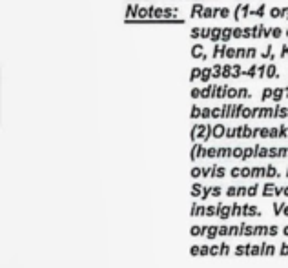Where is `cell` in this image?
Masks as SVG:
<instances>
[{"label": "cell", "instance_id": "6da1fadb", "mask_svg": "<svg viewBox=\"0 0 288 268\" xmlns=\"http://www.w3.org/2000/svg\"><path fill=\"white\" fill-rule=\"evenodd\" d=\"M217 217L221 221H226L232 217V205H225L223 201L217 203Z\"/></svg>", "mask_w": 288, "mask_h": 268}, {"label": "cell", "instance_id": "7a4b0ae2", "mask_svg": "<svg viewBox=\"0 0 288 268\" xmlns=\"http://www.w3.org/2000/svg\"><path fill=\"white\" fill-rule=\"evenodd\" d=\"M275 190H277V186H275L274 182H266V184H263V191H261V195L263 197H275Z\"/></svg>", "mask_w": 288, "mask_h": 268}, {"label": "cell", "instance_id": "3957f363", "mask_svg": "<svg viewBox=\"0 0 288 268\" xmlns=\"http://www.w3.org/2000/svg\"><path fill=\"white\" fill-rule=\"evenodd\" d=\"M204 212H206V206L193 203L192 208H190V216H192V217H202V216H204Z\"/></svg>", "mask_w": 288, "mask_h": 268}, {"label": "cell", "instance_id": "277c9868", "mask_svg": "<svg viewBox=\"0 0 288 268\" xmlns=\"http://www.w3.org/2000/svg\"><path fill=\"white\" fill-rule=\"evenodd\" d=\"M204 228H206V234H204V237H206L208 241H213L215 237H219V226L210 225V226H204Z\"/></svg>", "mask_w": 288, "mask_h": 268}, {"label": "cell", "instance_id": "5b68a950", "mask_svg": "<svg viewBox=\"0 0 288 268\" xmlns=\"http://www.w3.org/2000/svg\"><path fill=\"white\" fill-rule=\"evenodd\" d=\"M204 234H206V228H204V226H192V228H190V235H192V237H204Z\"/></svg>", "mask_w": 288, "mask_h": 268}, {"label": "cell", "instance_id": "8992f818", "mask_svg": "<svg viewBox=\"0 0 288 268\" xmlns=\"http://www.w3.org/2000/svg\"><path fill=\"white\" fill-rule=\"evenodd\" d=\"M261 248H263V254H261V255H268V257H272V255H275V246H274V244L261 243Z\"/></svg>", "mask_w": 288, "mask_h": 268}, {"label": "cell", "instance_id": "52a82bcc", "mask_svg": "<svg viewBox=\"0 0 288 268\" xmlns=\"http://www.w3.org/2000/svg\"><path fill=\"white\" fill-rule=\"evenodd\" d=\"M202 190H204V186H202L201 182H195L192 186V191H190V193H192V197H195V199H201Z\"/></svg>", "mask_w": 288, "mask_h": 268}, {"label": "cell", "instance_id": "ba28073f", "mask_svg": "<svg viewBox=\"0 0 288 268\" xmlns=\"http://www.w3.org/2000/svg\"><path fill=\"white\" fill-rule=\"evenodd\" d=\"M243 226V237H254L255 235V226H250L246 223H241Z\"/></svg>", "mask_w": 288, "mask_h": 268}, {"label": "cell", "instance_id": "9c48e42d", "mask_svg": "<svg viewBox=\"0 0 288 268\" xmlns=\"http://www.w3.org/2000/svg\"><path fill=\"white\" fill-rule=\"evenodd\" d=\"M230 237H243V226L241 225L230 226Z\"/></svg>", "mask_w": 288, "mask_h": 268}, {"label": "cell", "instance_id": "30bf717a", "mask_svg": "<svg viewBox=\"0 0 288 268\" xmlns=\"http://www.w3.org/2000/svg\"><path fill=\"white\" fill-rule=\"evenodd\" d=\"M243 216V206L239 203H232V217H241Z\"/></svg>", "mask_w": 288, "mask_h": 268}, {"label": "cell", "instance_id": "8fae6325", "mask_svg": "<svg viewBox=\"0 0 288 268\" xmlns=\"http://www.w3.org/2000/svg\"><path fill=\"white\" fill-rule=\"evenodd\" d=\"M255 235H261V237H268V226H264V225L255 226ZM255 235H254V237H255Z\"/></svg>", "mask_w": 288, "mask_h": 268}, {"label": "cell", "instance_id": "7c38bea8", "mask_svg": "<svg viewBox=\"0 0 288 268\" xmlns=\"http://www.w3.org/2000/svg\"><path fill=\"white\" fill-rule=\"evenodd\" d=\"M245 217H261L259 208H257V206H252V205H250V206H248V212H246V216H245Z\"/></svg>", "mask_w": 288, "mask_h": 268}, {"label": "cell", "instance_id": "4fadbf2b", "mask_svg": "<svg viewBox=\"0 0 288 268\" xmlns=\"http://www.w3.org/2000/svg\"><path fill=\"white\" fill-rule=\"evenodd\" d=\"M286 203H274V206H272V210H274V216H283V208Z\"/></svg>", "mask_w": 288, "mask_h": 268}, {"label": "cell", "instance_id": "5bb4252c", "mask_svg": "<svg viewBox=\"0 0 288 268\" xmlns=\"http://www.w3.org/2000/svg\"><path fill=\"white\" fill-rule=\"evenodd\" d=\"M210 255H211V257H219V255H221V244H211V246H210Z\"/></svg>", "mask_w": 288, "mask_h": 268}, {"label": "cell", "instance_id": "9a60e30c", "mask_svg": "<svg viewBox=\"0 0 288 268\" xmlns=\"http://www.w3.org/2000/svg\"><path fill=\"white\" fill-rule=\"evenodd\" d=\"M204 216H206V217H215L217 216V205L206 206V212H204Z\"/></svg>", "mask_w": 288, "mask_h": 268}, {"label": "cell", "instance_id": "2e32d148", "mask_svg": "<svg viewBox=\"0 0 288 268\" xmlns=\"http://www.w3.org/2000/svg\"><path fill=\"white\" fill-rule=\"evenodd\" d=\"M259 193V184H252V186H248V193H246V197H255Z\"/></svg>", "mask_w": 288, "mask_h": 268}, {"label": "cell", "instance_id": "e0dca14e", "mask_svg": "<svg viewBox=\"0 0 288 268\" xmlns=\"http://www.w3.org/2000/svg\"><path fill=\"white\" fill-rule=\"evenodd\" d=\"M234 254H236L237 257H243V255H246V244H239V246H236Z\"/></svg>", "mask_w": 288, "mask_h": 268}, {"label": "cell", "instance_id": "ac0fdd59", "mask_svg": "<svg viewBox=\"0 0 288 268\" xmlns=\"http://www.w3.org/2000/svg\"><path fill=\"white\" fill-rule=\"evenodd\" d=\"M219 237H230V226H219Z\"/></svg>", "mask_w": 288, "mask_h": 268}, {"label": "cell", "instance_id": "d6986e66", "mask_svg": "<svg viewBox=\"0 0 288 268\" xmlns=\"http://www.w3.org/2000/svg\"><path fill=\"white\" fill-rule=\"evenodd\" d=\"M266 177H270V179L279 177V172L275 170L274 166H268V168H266Z\"/></svg>", "mask_w": 288, "mask_h": 268}, {"label": "cell", "instance_id": "ffe728a7", "mask_svg": "<svg viewBox=\"0 0 288 268\" xmlns=\"http://www.w3.org/2000/svg\"><path fill=\"white\" fill-rule=\"evenodd\" d=\"M211 177H225V168L213 166V173H211Z\"/></svg>", "mask_w": 288, "mask_h": 268}, {"label": "cell", "instance_id": "44dd1931", "mask_svg": "<svg viewBox=\"0 0 288 268\" xmlns=\"http://www.w3.org/2000/svg\"><path fill=\"white\" fill-rule=\"evenodd\" d=\"M190 255H192V257H199V255H201V246H199V244H193L192 248H190Z\"/></svg>", "mask_w": 288, "mask_h": 268}, {"label": "cell", "instance_id": "7402d4cb", "mask_svg": "<svg viewBox=\"0 0 288 268\" xmlns=\"http://www.w3.org/2000/svg\"><path fill=\"white\" fill-rule=\"evenodd\" d=\"M230 252H232L230 244H228V243H221V255H223V257H226V255L230 254Z\"/></svg>", "mask_w": 288, "mask_h": 268}, {"label": "cell", "instance_id": "603a6c76", "mask_svg": "<svg viewBox=\"0 0 288 268\" xmlns=\"http://www.w3.org/2000/svg\"><path fill=\"white\" fill-rule=\"evenodd\" d=\"M246 193H248V188H246L245 184L237 188V199H239V197H246Z\"/></svg>", "mask_w": 288, "mask_h": 268}, {"label": "cell", "instance_id": "cb8c5ba5", "mask_svg": "<svg viewBox=\"0 0 288 268\" xmlns=\"http://www.w3.org/2000/svg\"><path fill=\"white\" fill-rule=\"evenodd\" d=\"M279 255H281V257H286V255H288V243L281 244V248H279Z\"/></svg>", "mask_w": 288, "mask_h": 268}, {"label": "cell", "instance_id": "d4e9b609", "mask_svg": "<svg viewBox=\"0 0 288 268\" xmlns=\"http://www.w3.org/2000/svg\"><path fill=\"white\" fill-rule=\"evenodd\" d=\"M241 177L243 179L252 177V168H243V170H241Z\"/></svg>", "mask_w": 288, "mask_h": 268}, {"label": "cell", "instance_id": "484cf974", "mask_svg": "<svg viewBox=\"0 0 288 268\" xmlns=\"http://www.w3.org/2000/svg\"><path fill=\"white\" fill-rule=\"evenodd\" d=\"M277 234H279V226H275V225L268 226V235H270V237H275Z\"/></svg>", "mask_w": 288, "mask_h": 268}, {"label": "cell", "instance_id": "4316f807", "mask_svg": "<svg viewBox=\"0 0 288 268\" xmlns=\"http://www.w3.org/2000/svg\"><path fill=\"white\" fill-rule=\"evenodd\" d=\"M201 255H202V257L210 255V244H202V246H201Z\"/></svg>", "mask_w": 288, "mask_h": 268}, {"label": "cell", "instance_id": "83f0119b", "mask_svg": "<svg viewBox=\"0 0 288 268\" xmlns=\"http://www.w3.org/2000/svg\"><path fill=\"white\" fill-rule=\"evenodd\" d=\"M210 193H211V197H219V195L223 193V191H221V188H219V186H211Z\"/></svg>", "mask_w": 288, "mask_h": 268}, {"label": "cell", "instance_id": "f1b7e54d", "mask_svg": "<svg viewBox=\"0 0 288 268\" xmlns=\"http://www.w3.org/2000/svg\"><path fill=\"white\" fill-rule=\"evenodd\" d=\"M226 195H228V197H237V188L230 186L228 190H226Z\"/></svg>", "mask_w": 288, "mask_h": 268}, {"label": "cell", "instance_id": "f546056e", "mask_svg": "<svg viewBox=\"0 0 288 268\" xmlns=\"http://www.w3.org/2000/svg\"><path fill=\"white\" fill-rule=\"evenodd\" d=\"M201 175H202V170H201V168H193V170H192V177L197 179V177H201Z\"/></svg>", "mask_w": 288, "mask_h": 268}, {"label": "cell", "instance_id": "4dcf8cb0", "mask_svg": "<svg viewBox=\"0 0 288 268\" xmlns=\"http://www.w3.org/2000/svg\"><path fill=\"white\" fill-rule=\"evenodd\" d=\"M232 177H234V179L241 177V170H239V168H234V170H232Z\"/></svg>", "mask_w": 288, "mask_h": 268}, {"label": "cell", "instance_id": "1f68e13d", "mask_svg": "<svg viewBox=\"0 0 288 268\" xmlns=\"http://www.w3.org/2000/svg\"><path fill=\"white\" fill-rule=\"evenodd\" d=\"M197 153H201V148H199V146H197V148H193V152H192V157H193V159H195V157H199Z\"/></svg>", "mask_w": 288, "mask_h": 268}, {"label": "cell", "instance_id": "d6a6232c", "mask_svg": "<svg viewBox=\"0 0 288 268\" xmlns=\"http://www.w3.org/2000/svg\"><path fill=\"white\" fill-rule=\"evenodd\" d=\"M283 195V186L281 188H277V190H275V197H281Z\"/></svg>", "mask_w": 288, "mask_h": 268}, {"label": "cell", "instance_id": "836d02e7", "mask_svg": "<svg viewBox=\"0 0 288 268\" xmlns=\"http://www.w3.org/2000/svg\"><path fill=\"white\" fill-rule=\"evenodd\" d=\"M283 216H286L288 217V203L284 205V208H283Z\"/></svg>", "mask_w": 288, "mask_h": 268}, {"label": "cell", "instance_id": "e575fe53", "mask_svg": "<svg viewBox=\"0 0 288 268\" xmlns=\"http://www.w3.org/2000/svg\"><path fill=\"white\" fill-rule=\"evenodd\" d=\"M283 197H288V186H283Z\"/></svg>", "mask_w": 288, "mask_h": 268}, {"label": "cell", "instance_id": "d590c367", "mask_svg": "<svg viewBox=\"0 0 288 268\" xmlns=\"http://www.w3.org/2000/svg\"><path fill=\"white\" fill-rule=\"evenodd\" d=\"M241 153H243V152H241V150H236V152H234V155H236V157H243Z\"/></svg>", "mask_w": 288, "mask_h": 268}, {"label": "cell", "instance_id": "8d00e7d4", "mask_svg": "<svg viewBox=\"0 0 288 268\" xmlns=\"http://www.w3.org/2000/svg\"><path fill=\"white\" fill-rule=\"evenodd\" d=\"M283 235H284V237H288V226H284V228H283Z\"/></svg>", "mask_w": 288, "mask_h": 268}, {"label": "cell", "instance_id": "74e56055", "mask_svg": "<svg viewBox=\"0 0 288 268\" xmlns=\"http://www.w3.org/2000/svg\"><path fill=\"white\" fill-rule=\"evenodd\" d=\"M286 177H288V172H286Z\"/></svg>", "mask_w": 288, "mask_h": 268}]
</instances>
